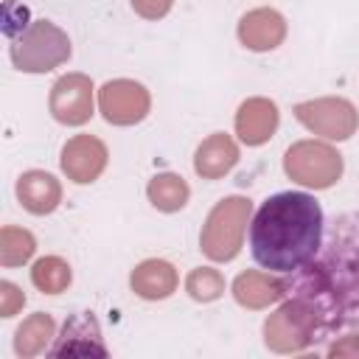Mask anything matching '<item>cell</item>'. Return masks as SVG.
<instances>
[{
    "mask_svg": "<svg viewBox=\"0 0 359 359\" xmlns=\"http://www.w3.org/2000/svg\"><path fill=\"white\" fill-rule=\"evenodd\" d=\"M328 356H359V334H348L328 348Z\"/></svg>",
    "mask_w": 359,
    "mask_h": 359,
    "instance_id": "cell-25",
    "label": "cell"
},
{
    "mask_svg": "<svg viewBox=\"0 0 359 359\" xmlns=\"http://www.w3.org/2000/svg\"><path fill=\"white\" fill-rule=\"evenodd\" d=\"M107 160H109V151L95 135H76L62 146L59 163H62V171L67 174V180L87 185L101 177V171L107 168Z\"/></svg>",
    "mask_w": 359,
    "mask_h": 359,
    "instance_id": "cell-10",
    "label": "cell"
},
{
    "mask_svg": "<svg viewBox=\"0 0 359 359\" xmlns=\"http://www.w3.org/2000/svg\"><path fill=\"white\" fill-rule=\"evenodd\" d=\"M323 247V208L311 194L280 191L261 202L250 224V252L258 266L289 275Z\"/></svg>",
    "mask_w": 359,
    "mask_h": 359,
    "instance_id": "cell-1",
    "label": "cell"
},
{
    "mask_svg": "<svg viewBox=\"0 0 359 359\" xmlns=\"http://www.w3.org/2000/svg\"><path fill=\"white\" fill-rule=\"evenodd\" d=\"M286 36V20L275 8H252L238 20V39L250 50H272Z\"/></svg>",
    "mask_w": 359,
    "mask_h": 359,
    "instance_id": "cell-12",
    "label": "cell"
},
{
    "mask_svg": "<svg viewBox=\"0 0 359 359\" xmlns=\"http://www.w3.org/2000/svg\"><path fill=\"white\" fill-rule=\"evenodd\" d=\"M283 171L306 188H331L342 177V154L323 140H297L283 154Z\"/></svg>",
    "mask_w": 359,
    "mask_h": 359,
    "instance_id": "cell-6",
    "label": "cell"
},
{
    "mask_svg": "<svg viewBox=\"0 0 359 359\" xmlns=\"http://www.w3.org/2000/svg\"><path fill=\"white\" fill-rule=\"evenodd\" d=\"M185 292L199 303H210L224 294V275L213 266H196L185 278Z\"/></svg>",
    "mask_w": 359,
    "mask_h": 359,
    "instance_id": "cell-22",
    "label": "cell"
},
{
    "mask_svg": "<svg viewBox=\"0 0 359 359\" xmlns=\"http://www.w3.org/2000/svg\"><path fill=\"white\" fill-rule=\"evenodd\" d=\"M146 194H149V202H151L157 210L174 213V210H182V208H185V202H188V196H191V188H188V182H185L180 174L163 171V174H157V177L149 180Z\"/></svg>",
    "mask_w": 359,
    "mask_h": 359,
    "instance_id": "cell-18",
    "label": "cell"
},
{
    "mask_svg": "<svg viewBox=\"0 0 359 359\" xmlns=\"http://www.w3.org/2000/svg\"><path fill=\"white\" fill-rule=\"evenodd\" d=\"M53 356H62V353H107V345L101 339V328H98V320L90 314V311H79V314H70L65 320V328H62V337L56 339V345L50 348Z\"/></svg>",
    "mask_w": 359,
    "mask_h": 359,
    "instance_id": "cell-14",
    "label": "cell"
},
{
    "mask_svg": "<svg viewBox=\"0 0 359 359\" xmlns=\"http://www.w3.org/2000/svg\"><path fill=\"white\" fill-rule=\"evenodd\" d=\"M314 261L339 306L342 325H359V216H339Z\"/></svg>",
    "mask_w": 359,
    "mask_h": 359,
    "instance_id": "cell-2",
    "label": "cell"
},
{
    "mask_svg": "<svg viewBox=\"0 0 359 359\" xmlns=\"http://www.w3.org/2000/svg\"><path fill=\"white\" fill-rule=\"evenodd\" d=\"M129 283H132V292L137 297H143V300H163V297H168L177 289L180 278H177V269L168 261L146 258V261H140L132 269Z\"/></svg>",
    "mask_w": 359,
    "mask_h": 359,
    "instance_id": "cell-16",
    "label": "cell"
},
{
    "mask_svg": "<svg viewBox=\"0 0 359 359\" xmlns=\"http://www.w3.org/2000/svg\"><path fill=\"white\" fill-rule=\"evenodd\" d=\"M73 280V272H70V264L59 255H45L39 258L34 266H31V283L45 292V294H59L70 286Z\"/></svg>",
    "mask_w": 359,
    "mask_h": 359,
    "instance_id": "cell-20",
    "label": "cell"
},
{
    "mask_svg": "<svg viewBox=\"0 0 359 359\" xmlns=\"http://www.w3.org/2000/svg\"><path fill=\"white\" fill-rule=\"evenodd\" d=\"M252 213V202L247 196H224L213 205L205 219L199 247L210 261H233L241 250L244 230Z\"/></svg>",
    "mask_w": 359,
    "mask_h": 359,
    "instance_id": "cell-3",
    "label": "cell"
},
{
    "mask_svg": "<svg viewBox=\"0 0 359 359\" xmlns=\"http://www.w3.org/2000/svg\"><path fill=\"white\" fill-rule=\"evenodd\" d=\"M233 297L247 309H266L283 300V280L269 272L247 269L233 280Z\"/></svg>",
    "mask_w": 359,
    "mask_h": 359,
    "instance_id": "cell-17",
    "label": "cell"
},
{
    "mask_svg": "<svg viewBox=\"0 0 359 359\" xmlns=\"http://www.w3.org/2000/svg\"><path fill=\"white\" fill-rule=\"evenodd\" d=\"M8 56L22 73H48L70 59V39L50 20H34L20 36L11 39Z\"/></svg>",
    "mask_w": 359,
    "mask_h": 359,
    "instance_id": "cell-4",
    "label": "cell"
},
{
    "mask_svg": "<svg viewBox=\"0 0 359 359\" xmlns=\"http://www.w3.org/2000/svg\"><path fill=\"white\" fill-rule=\"evenodd\" d=\"M93 81L84 73H67L53 81L48 95L50 115L65 126H81L93 118Z\"/></svg>",
    "mask_w": 359,
    "mask_h": 359,
    "instance_id": "cell-9",
    "label": "cell"
},
{
    "mask_svg": "<svg viewBox=\"0 0 359 359\" xmlns=\"http://www.w3.org/2000/svg\"><path fill=\"white\" fill-rule=\"evenodd\" d=\"M149 107H151V95L140 81L115 79L98 90V109L107 123H115V126L140 123L149 115Z\"/></svg>",
    "mask_w": 359,
    "mask_h": 359,
    "instance_id": "cell-8",
    "label": "cell"
},
{
    "mask_svg": "<svg viewBox=\"0 0 359 359\" xmlns=\"http://www.w3.org/2000/svg\"><path fill=\"white\" fill-rule=\"evenodd\" d=\"M328 337L323 331L320 317L314 314V309L297 297H283L280 309L272 311L264 323V342L266 348L278 351V353H297L306 351L311 342Z\"/></svg>",
    "mask_w": 359,
    "mask_h": 359,
    "instance_id": "cell-5",
    "label": "cell"
},
{
    "mask_svg": "<svg viewBox=\"0 0 359 359\" xmlns=\"http://www.w3.org/2000/svg\"><path fill=\"white\" fill-rule=\"evenodd\" d=\"M53 331H56L53 317L45 314V311H36L28 320H22V325L14 334V351H17V356H36V353H42L48 348V342L56 337Z\"/></svg>",
    "mask_w": 359,
    "mask_h": 359,
    "instance_id": "cell-19",
    "label": "cell"
},
{
    "mask_svg": "<svg viewBox=\"0 0 359 359\" xmlns=\"http://www.w3.org/2000/svg\"><path fill=\"white\" fill-rule=\"evenodd\" d=\"M22 306H25L22 289L17 283H11V280H0V314L3 317H14Z\"/></svg>",
    "mask_w": 359,
    "mask_h": 359,
    "instance_id": "cell-23",
    "label": "cell"
},
{
    "mask_svg": "<svg viewBox=\"0 0 359 359\" xmlns=\"http://www.w3.org/2000/svg\"><path fill=\"white\" fill-rule=\"evenodd\" d=\"M132 3V8L140 14V17H146V20H160V17H165L168 11H171V6H174V0H129Z\"/></svg>",
    "mask_w": 359,
    "mask_h": 359,
    "instance_id": "cell-24",
    "label": "cell"
},
{
    "mask_svg": "<svg viewBox=\"0 0 359 359\" xmlns=\"http://www.w3.org/2000/svg\"><path fill=\"white\" fill-rule=\"evenodd\" d=\"M294 118L325 140H348L359 129V112L348 98H311L294 107Z\"/></svg>",
    "mask_w": 359,
    "mask_h": 359,
    "instance_id": "cell-7",
    "label": "cell"
},
{
    "mask_svg": "<svg viewBox=\"0 0 359 359\" xmlns=\"http://www.w3.org/2000/svg\"><path fill=\"white\" fill-rule=\"evenodd\" d=\"M278 121H280L278 104L269 101V98L255 95V98H247L238 107V112H236V135L247 146H261L275 135Z\"/></svg>",
    "mask_w": 359,
    "mask_h": 359,
    "instance_id": "cell-11",
    "label": "cell"
},
{
    "mask_svg": "<svg viewBox=\"0 0 359 359\" xmlns=\"http://www.w3.org/2000/svg\"><path fill=\"white\" fill-rule=\"evenodd\" d=\"M238 163V146L230 135L224 132H216L210 137H205L196 149V157H194V171L202 177V180H219L224 174L233 171V165Z\"/></svg>",
    "mask_w": 359,
    "mask_h": 359,
    "instance_id": "cell-15",
    "label": "cell"
},
{
    "mask_svg": "<svg viewBox=\"0 0 359 359\" xmlns=\"http://www.w3.org/2000/svg\"><path fill=\"white\" fill-rule=\"evenodd\" d=\"M17 199L20 205L34 213V216H45V213H53L62 202V185L53 174L48 171H39V168H31L25 174L17 177Z\"/></svg>",
    "mask_w": 359,
    "mask_h": 359,
    "instance_id": "cell-13",
    "label": "cell"
},
{
    "mask_svg": "<svg viewBox=\"0 0 359 359\" xmlns=\"http://www.w3.org/2000/svg\"><path fill=\"white\" fill-rule=\"evenodd\" d=\"M34 250H36V238L25 227L6 224L0 230V264L3 266H22L25 261H31Z\"/></svg>",
    "mask_w": 359,
    "mask_h": 359,
    "instance_id": "cell-21",
    "label": "cell"
}]
</instances>
